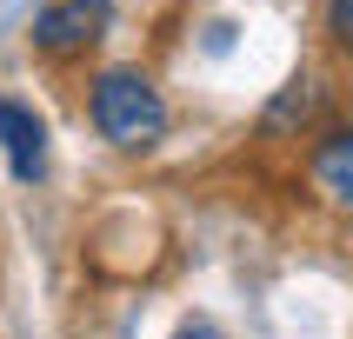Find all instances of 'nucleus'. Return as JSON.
Segmentation results:
<instances>
[{
	"instance_id": "2",
	"label": "nucleus",
	"mask_w": 353,
	"mask_h": 339,
	"mask_svg": "<svg viewBox=\"0 0 353 339\" xmlns=\"http://www.w3.org/2000/svg\"><path fill=\"white\" fill-rule=\"evenodd\" d=\"M107 20H114V0H47L34 14V47L47 60H74L107 34Z\"/></svg>"
},
{
	"instance_id": "3",
	"label": "nucleus",
	"mask_w": 353,
	"mask_h": 339,
	"mask_svg": "<svg viewBox=\"0 0 353 339\" xmlns=\"http://www.w3.org/2000/svg\"><path fill=\"white\" fill-rule=\"evenodd\" d=\"M0 153H7V173L27 186L47 173V120L27 100H0Z\"/></svg>"
},
{
	"instance_id": "1",
	"label": "nucleus",
	"mask_w": 353,
	"mask_h": 339,
	"mask_svg": "<svg viewBox=\"0 0 353 339\" xmlns=\"http://www.w3.org/2000/svg\"><path fill=\"white\" fill-rule=\"evenodd\" d=\"M87 120H94V133L107 146L140 153V146H154L167 133V100H160V87L140 67H107L94 80V94H87Z\"/></svg>"
},
{
	"instance_id": "6",
	"label": "nucleus",
	"mask_w": 353,
	"mask_h": 339,
	"mask_svg": "<svg viewBox=\"0 0 353 339\" xmlns=\"http://www.w3.org/2000/svg\"><path fill=\"white\" fill-rule=\"evenodd\" d=\"M327 27H334V40H340V54L353 60V0H334V7H327Z\"/></svg>"
},
{
	"instance_id": "4",
	"label": "nucleus",
	"mask_w": 353,
	"mask_h": 339,
	"mask_svg": "<svg viewBox=\"0 0 353 339\" xmlns=\"http://www.w3.org/2000/svg\"><path fill=\"white\" fill-rule=\"evenodd\" d=\"M307 179H314V193L334 206V213H353V120H340L334 133L314 146L307 160Z\"/></svg>"
},
{
	"instance_id": "7",
	"label": "nucleus",
	"mask_w": 353,
	"mask_h": 339,
	"mask_svg": "<svg viewBox=\"0 0 353 339\" xmlns=\"http://www.w3.org/2000/svg\"><path fill=\"white\" fill-rule=\"evenodd\" d=\"M174 339H220V326H214V319H180Z\"/></svg>"
},
{
	"instance_id": "5",
	"label": "nucleus",
	"mask_w": 353,
	"mask_h": 339,
	"mask_svg": "<svg viewBox=\"0 0 353 339\" xmlns=\"http://www.w3.org/2000/svg\"><path fill=\"white\" fill-rule=\"evenodd\" d=\"M320 94H327V87H320L314 74H307V80H294V87H287V94H280L274 107H267V133H280V127H294V120L307 127V120H314V107H320Z\"/></svg>"
}]
</instances>
